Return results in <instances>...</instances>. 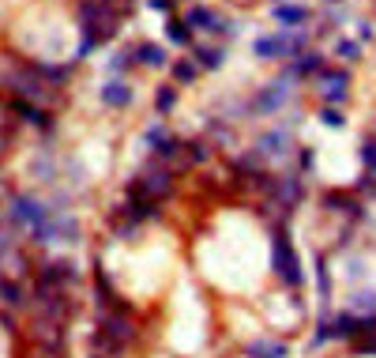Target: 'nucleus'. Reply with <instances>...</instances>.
I'll return each instance as SVG.
<instances>
[{
	"instance_id": "f257e3e1",
	"label": "nucleus",
	"mask_w": 376,
	"mask_h": 358,
	"mask_svg": "<svg viewBox=\"0 0 376 358\" xmlns=\"http://www.w3.org/2000/svg\"><path fill=\"white\" fill-rule=\"evenodd\" d=\"M76 12H79V30H83V42H79L76 61H83L91 50H98V45L113 42V38L121 34L124 15H117L106 0H79Z\"/></svg>"
},
{
	"instance_id": "f03ea898",
	"label": "nucleus",
	"mask_w": 376,
	"mask_h": 358,
	"mask_svg": "<svg viewBox=\"0 0 376 358\" xmlns=\"http://www.w3.org/2000/svg\"><path fill=\"white\" fill-rule=\"evenodd\" d=\"M173 189H177V173H173L166 162H158V158H147V162L132 173L124 196H140V200L162 204V200L173 196Z\"/></svg>"
},
{
	"instance_id": "7ed1b4c3",
	"label": "nucleus",
	"mask_w": 376,
	"mask_h": 358,
	"mask_svg": "<svg viewBox=\"0 0 376 358\" xmlns=\"http://www.w3.org/2000/svg\"><path fill=\"white\" fill-rule=\"evenodd\" d=\"M309 50V27H294V30H275V34L256 38L252 53L260 61H294L298 53Z\"/></svg>"
},
{
	"instance_id": "20e7f679",
	"label": "nucleus",
	"mask_w": 376,
	"mask_h": 358,
	"mask_svg": "<svg viewBox=\"0 0 376 358\" xmlns=\"http://www.w3.org/2000/svg\"><path fill=\"white\" fill-rule=\"evenodd\" d=\"M271 264H275V275L286 286H301V280H305L301 275V260L290 242V227H271Z\"/></svg>"
},
{
	"instance_id": "39448f33",
	"label": "nucleus",
	"mask_w": 376,
	"mask_h": 358,
	"mask_svg": "<svg viewBox=\"0 0 376 358\" xmlns=\"http://www.w3.org/2000/svg\"><path fill=\"white\" fill-rule=\"evenodd\" d=\"M294 79H275V83H263L260 91L249 98V114H260V117H271V114H278V109H286L294 102Z\"/></svg>"
},
{
	"instance_id": "423d86ee",
	"label": "nucleus",
	"mask_w": 376,
	"mask_h": 358,
	"mask_svg": "<svg viewBox=\"0 0 376 358\" xmlns=\"http://www.w3.org/2000/svg\"><path fill=\"white\" fill-rule=\"evenodd\" d=\"M34 306L42 317H53L60 324H68L76 317V298L68 291H57V286H45V283H34Z\"/></svg>"
},
{
	"instance_id": "0eeeda50",
	"label": "nucleus",
	"mask_w": 376,
	"mask_h": 358,
	"mask_svg": "<svg viewBox=\"0 0 376 358\" xmlns=\"http://www.w3.org/2000/svg\"><path fill=\"white\" fill-rule=\"evenodd\" d=\"M249 151H252L256 158H260L263 166L286 162V158L294 155V132H290V125H286V129H271V132H263V136L256 140Z\"/></svg>"
},
{
	"instance_id": "6e6552de",
	"label": "nucleus",
	"mask_w": 376,
	"mask_h": 358,
	"mask_svg": "<svg viewBox=\"0 0 376 358\" xmlns=\"http://www.w3.org/2000/svg\"><path fill=\"white\" fill-rule=\"evenodd\" d=\"M4 211L12 215L19 227H30V230H38L45 219H49V208H45V200H38V196H27V193H12L8 196V204H4Z\"/></svg>"
},
{
	"instance_id": "1a4fd4ad",
	"label": "nucleus",
	"mask_w": 376,
	"mask_h": 358,
	"mask_svg": "<svg viewBox=\"0 0 376 358\" xmlns=\"http://www.w3.org/2000/svg\"><path fill=\"white\" fill-rule=\"evenodd\" d=\"M30 339H34L42 351L64 355V351H68V324H60V321H53V317L38 313L34 321H30Z\"/></svg>"
},
{
	"instance_id": "9d476101",
	"label": "nucleus",
	"mask_w": 376,
	"mask_h": 358,
	"mask_svg": "<svg viewBox=\"0 0 376 358\" xmlns=\"http://www.w3.org/2000/svg\"><path fill=\"white\" fill-rule=\"evenodd\" d=\"M98 328L106 332L109 339H117V344H135L140 339V324L132 321V313L124 309H98Z\"/></svg>"
},
{
	"instance_id": "9b49d317",
	"label": "nucleus",
	"mask_w": 376,
	"mask_h": 358,
	"mask_svg": "<svg viewBox=\"0 0 376 358\" xmlns=\"http://www.w3.org/2000/svg\"><path fill=\"white\" fill-rule=\"evenodd\" d=\"M316 83H320L324 106H342V102L350 98V72L346 68H324L316 76Z\"/></svg>"
},
{
	"instance_id": "f8f14e48",
	"label": "nucleus",
	"mask_w": 376,
	"mask_h": 358,
	"mask_svg": "<svg viewBox=\"0 0 376 358\" xmlns=\"http://www.w3.org/2000/svg\"><path fill=\"white\" fill-rule=\"evenodd\" d=\"M38 283L57 286V291H71L79 283V268L71 260H45V264H38Z\"/></svg>"
},
{
	"instance_id": "ddd939ff",
	"label": "nucleus",
	"mask_w": 376,
	"mask_h": 358,
	"mask_svg": "<svg viewBox=\"0 0 376 358\" xmlns=\"http://www.w3.org/2000/svg\"><path fill=\"white\" fill-rule=\"evenodd\" d=\"M320 72H324V53L309 45L305 53H298L294 61H286L283 76L286 79H309V76H320Z\"/></svg>"
},
{
	"instance_id": "4468645a",
	"label": "nucleus",
	"mask_w": 376,
	"mask_h": 358,
	"mask_svg": "<svg viewBox=\"0 0 376 358\" xmlns=\"http://www.w3.org/2000/svg\"><path fill=\"white\" fill-rule=\"evenodd\" d=\"M324 211L342 215V219H362V215H365V204L357 200L354 193H339V189H327V193H324Z\"/></svg>"
},
{
	"instance_id": "2eb2a0df",
	"label": "nucleus",
	"mask_w": 376,
	"mask_h": 358,
	"mask_svg": "<svg viewBox=\"0 0 376 358\" xmlns=\"http://www.w3.org/2000/svg\"><path fill=\"white\" fill-rule=\"evenodd\" d=\"M98 102L102 106H109V109H128L135 102V91H132V83L128 79H109L106 87H98Z\"/></svg>"
},
{
	"instance_id": "dca6fc26",
	"label": "nucleus",
	"mask_w": 376,
	"mask_h": 358,
	"mask_svg": "<svg viewBox=\"0 0 376 358\" xmlns=\"http://www.w3.org/2000/svg\"><path fill=\"white\" fill-rule=\"evenodd\" d=\"M271 19L278 23V30H294V27H305L309 19H313V12H309L305 4H275L271 8Z\"/></svg>"
},
{
	"instance_id": "f3484780",
	"label": "nucleus",
	"mask_w": 376,
	"mask_h": 358,
	"mask_svg": "<svg viewBox=\"0 0 376 358\" xmlns=\"http://www.w3.org/2000/svg\"><path fill=\"white\" fill-rule=\"evenodd\" d=\"M192 61L199 65V72H219L226 65V45L214 42H192Z\"/></svg>"
},
{
	"instance_id": "a211bd4d",
	"label": "nucleus",
	"mask_w": 376,
	"mask_h": 358,
	"mask_svg": "<svg viewBox=\"0 0 376 358\" xmlns=\"http://www.w3.org/2000/svg\"><path fill=\"white\" fill-rule=\"evenodd\" d=\"M12 114H19L27 125H34V129L49 132L53 129V114L45 106H38V102H23V98H12Z\"/></svg>"
},
{
	"instance_id": "6ab92c4d",
	"label": "nucleus",
	"mask_w": 376,
	"mask_h": 358,
	"mask_svg": "<svg viewBox=\"0 0 376 358\" xmlns=\"http://www.w3.org/2000/svg\"><path fill=\"white\" fill-rule=\"evenodd\" d=\"M135 65H143V68H170V53H166V45H158V42H140L135 45Z\"/></svg>"
},
{
	"instance_id": "aec40b11",
	"label": "nucleus",
	"mask_w": 376,
	"mask_h": 358,
	"mask_svg": "<svg viewBox=\"0 0 376 358\" xmlns=\"http://www.w3.org/2000/svg\"><path fill=\"white\" fill-rule=\"evenodd\" d=\"M214 19H219V12H211V8H203V4H192L188 12H185V23L192 27V34H196V30L211 34V30H214Z\"/></svg>"
},
{
	"instance_id": "412c9836",
	"label": "nucleus",
	"mask_w": 376,
	"mask_h": 358,
	"mask_svg": "<svg viewBox=\"0 0 376 358\" xmlns=\"http://www.w3.org/2000/svg\"><path fill=\"white\" fill-rule=\"evenodd\" d=\"M245 355L249 358H286L290 347H286L283 339H252V344L245 347Z\"/></svg>"
},
{
	"instance_id": "4be33fe9",
	"label": "nucleus",
	"mask_w": 376,
	"mask_h": 358,
	"mask_svg": "<svg viewBox=\"0 0 376 358\" xmlns=\"http://www.w3.org/2000/svg\"><path fill=\"white\" fill-rule=\"evenodd\" d=\"M91 351L98 358H121L124 355V344H117V339H109L106 332H91Z\"/></svg>"
},
{
	"instance_id": "5701e85b",
	"label": "nucleus",
	"mask_w": 376,
	"mask_h": 358,
	"mask_svg": "<svg viewBox=\"0 0 376 358\" xmlns=\"http://www.w3.org/2000/svg\"><path fill=\"white\" fill-rule=\"evenodd\" d=\"M166 38H170L173 45H185V50H192V42H196V34H192V27L185 19H170V23H166Z\"/></svg>"
},
{
	"instance_id": "b1692460",
	"label": "nucleus",
	"mask_w": 376,
	"mask_h": 358,
	"mask_svg": "<svg viewBox=\"0 0 376 358\" xmlns=\"http://www.w3.org/2000/svg\"><path fill=\"white\" fill-rule=\"evenodd\" d=\"M170 72H173V87H192L199 76V65L196 61H173Z\"/></svg>"
},
{
	"instance_id": "393cba45",
	"label": "nucleus",
	"mask_w": 376,
	"mask_h": 358,
	"mask_svg": "<svg viewBox=\"0 0 376 358\" xmlns=\"http://www.w3.org/2000/svg\"><path fill=\"white\" fill-rule=\"evenodd\" d=\"M0 302H4V306H12V309H23V306H27L23 286L15 283V280H4V275H0Z\"/></svg>"
},
{
	"instance_id": "a878e982",
	"label": "nucleus",
	"mask_w": 376,
	"mask_h": 358,
	"mask_svg": "<svg viewBox=\"0 0 376 358\" xmlns=\"http://www.w3.org/2000/svg\"><path fill=\"white\" fill-rule=\"evenodd\" d=\"M113 76H121V72H128V68H135V45H128V50H117L113 57H109V65H106Z\"/></svg>"
},
{
	"instance_id": "bb28decb",
	"label": "nucleus",
	"mask_w": 376,
	"mask_h": 358,
	"mask_svg": "<svg viewBox=\"0 0 376 358\" xmlns=\"http://www.w3.org/2000/svg\"><path fill=\"white\" fill-rule=\"evenodd\" d=\"M173 106H177V87H173V83L155 87V109H158V114H170Z\"/></svg>"
},
{
	"instance_id": "cd10ccee",
	"label": "nucleus",
	"mask_w": 376,
	"mask_h": 358,
	"mask_svg": "<svg viewBox=\"0 0 376 358\" xmlns=\"http://www.w3.org/2000/svg\"><path fill=\"white\" fill-rule=\"evenodd\" d=\"M185 155H188L192 166H199V162L211 158V143H207V140H185Z\"/></svg>"
},
{
	"instance_id": "c85d7f7f",
	"label": "nucleus",
	"mask_w": 376,
	"mask_h": 358,
	"mask_svg": "<svg viewBox=\"0 0 376 358\" xmlns=\"http://www.w3.org/2000/svg\"><path fill=\"white\" fill-rule=\"evenodd\" d=\"M237 30H241V23H237V19H226V15H219V19H214V30H211V34L222 38V42H230V38H237Z\"/></svg>"
},
{
	"instance_id": "c756f323",
	"label": "nucleus",
	"mask_w": 376,
	"mask_h": 358,
	"mask_svg": "<svg viewBox=\"0 0 376 358\" xmlns=\"http://www.w3.org/2000/svg\"><path fill=\"white\" fill-rule=\"evenodd\" d=\"M320 121H324L327 129H346V114H342L339 106H324L320 109Z\"/></svg>"
},
{
	"instance_id": "7c9ffc66",
	"label": "nucleus",
	"mask_w": 376,
	"mask_h": 358,
	"mask_svg": "<svg viewBox=\"0 0 376 358\" xmlns=\"http://www.w3.org/2000/svg\"><path fill=\"white\" fill-rule=\"evenodd\" d=\"M354 313H362V317H365V313H369V317L376 313V294H373V291H369V294H365V291L354 294Z\"/></svg>"
},
{
	"instance_id": "2f4dec72",
	"label": "nucleus",
	"mask_w": 376,
	"mask_h": 358,
	"mask_svg": "<svg viewBox=\"0 0 376 358\" xmlns=\"http://www.w3.org/2000/svg\"><path fill=\"white\" fill-rule=\"evenodd\" d=\"M357 42H346V38H342V42H335V57H342V61H350V65H354V61H362L357 57Z\"/></svg>"
},
{
	"instance_id": "473e14b6",
	"label": "nucleus",
	"mask_w": 376,
	"mask_h": 358,
	"mask_svg": "<svg viewBox=\"0 0 376 358\" xmlns=\"http://www.w3.org/2000/svg\"><path fill=\"white\" fill-rule=\"evenodd\" d=\"M362 162H365V170L376 178V140H373V136L362 143Z\"/></svg>"
},
{
	"instance_id": "72a5a7b5",
	"label": "nucleus",
	"mask_w": 376,
	"mask_h": 358,
	"mask_svg": "<svg viewBox=\"0 0 376 358\" xmlns=\"http://www.w3.org/2000/svg\"><path fill=\"white\" fill-rule=\"evenodd\" d=\"M298 166H301L305 173H313V170H316V151H313V147H301V151H298Z\"/></svg>"
},
{
	"instance_id": "f704fd0d",
	"label": "nucleus",
	"mask_w": 376,
	"mask_h": 358,
	"mask_svg": "<svg viewBox=\"0 0 376 358\" xmlns=\"http://www.w3.org/2000/svg\"><path fill=\"white\" fill-rule=\"evenodd\" d=\"M316 280H320V294L327 298V291H331V275H327V260L320 257V264H316Z\"/></svg>"
},
{
	"instance_id": "c9c22d12",
	"label": "nucleus",
	"mask_w": 376,
	"mask_h": 358,
	"mask_svg": "<svg viewBox=\"0 0 376 358\" xmlns=\"http://www.w3.org/2000/svg\"><path fill=\"white\" fill-rule=\"evenodd\" d=\"M109 8H113L117 15H132L135 12V4H140V0H106Z\"/></svg>"
},
{
	"instance_id": "e433bc0d",
	"label": "nucleus",
	"mask_w": 376,
	"mask_h": 358,
	"mask_svg": "<svg viewBox=\"0 0 376 358\" xmlns=\"http://www.w3.org/2000/svg\"><path fill=\"white\" fill-rule=\"evenodd\" d=\"M173 4H177V0H147V8H151V12H158V15H170Z\"/></svg>"
},
{
	"instance_id": "4c0bfd02",
	"label": "nucleus",
	"mask_w": 376,
	"mask_h": 358,
	"mask_svg": "<svg viewBox=\"0 0 376 358\" xmlns=\"http://www.w3.org/2000/svg\"><path fill=\"white\" fill-rule=\"evenodd\" d=\"M357 38H362V42H373V38H376V27H373L369 19H362V23H357Z\"/></svg>"
},
{
	"instance_id": "58836bf2",
	"label": "nucleus",
	"mask_w": 376,
	"mask_h": 358,
	"mask_svg": "<svg viewBox=\"0 0 376 358\" xmlns=\"http://www.w3.org/2000/svg\"><path fill=\"white\" fill-rule=\"evenodd\" d=\"M8 143H12V136H8V132H4V129H0V158H4V155H8Z\"/></svg>"
},
{
	"instance_id": "ea45409f",
	"label": "nucleus",
	"mask_w": 376,
	"mask_h": 358,
	"mask_svg": "<svg viewBox=\"0 0 376 358\" xmlns=\"http://www.w3.org/2000/svg\"><path fill=\"white\" fill-rule=\"evenodd\" d=\"M8 114H12V102H4V98H0V125L8 121Z\"/></svg>"
},
{
	"instance_id": "a19ab883",
	"label": "nucleus",
	"mask_w": 376,
	"mask_h": 358,
	"mask_svg": "<svg viewBox=\"0 0 376 358\" xmlns=\"http://www.w3.org/2000/svg\"><path fill=\"white\" fill-rule=\"evenodd\" d=\"M34 358H64V355H53V351H42V347H38V355Z\"/></svg>"
},
{
	"instance_id": "79ce46f5",
	"label": "nucleus",
	"mask_w": 376,
	"mask_h": 358,
	"mask_svg": "<svg viewBox=\"0 0 376 358\" xmlns=\"http://www.w3.org/2000/svg\"><path fill=\"white\" fill-rule=\"evenodd\" d=\"M327 4H339V0H327Z\"/></svg>"
},
{
	"instance_id": "37998d69",
	"label": "nucleus",
	"mask_w": 376,
	"mask_h": 358,
	"mask_svg": "<svg viewBox=\"0 0 376 358\" xmlns=\"http://www.w3.org/2000/svg\"><path fill=\"white\" fill-rule=\"evenodd\" d=\"M91 358H98V355H91Z\"/></svg>"
}]
</instances>
